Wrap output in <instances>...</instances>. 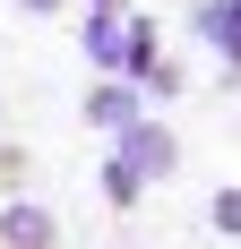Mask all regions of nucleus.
<instances>
[{
    "label": "nucleus",
    "mask_w": 241,
    "mask_h": 249,
    "mask_svg": "<svg viewBox=\"0 0 241 249\" xmlns=\"http://www.w3.org/2000/svg\"><path fill=\"white\" fill-rule=\"evenodd\" d=\"M26 9H52V0H26Z\"/></svg>",
    "instance_id": "obj_6"
},
{
    "label": "nucleus",
    "mask_w": 241,
    "mask_h": 249,
    "mask_svg": "<svg viewBox=\"0 0 241 249\" xmlns=\"http://www.w3.org/2000/svg\"><path fill=\"white\" fill-rule=\"evenodd\" d=\"M216 232H241V189H224V198H216Z\"/></svg>",
    "instance_id": "obj_5"
},
{
    "label": "nucleus",
    "mask_w": 241,
    "mask_h": 249,
    "mask_svg": "<svg viewBox=\"0 0 241 249\" xmlns=\"http://www.w3.org/2000/svg\"><path fill=\"white\" fill-rule=\"evenodd\" d=\"M43 241H52L43 206H9V215H0V249H43Z\"/></svg>",
    "instance_id": "obj_2"
},
{
    "label": "nucleus",
    "mask_w": 241,
    "mask_h": 249,
    "mask_svg": "<svg viewBox=\"0 0 241 249\" xmlns=\"http://www.w3.org/2000/svg\"><path fill=\"white\" fill-rule=\"evenodd\" d=\"M86 112H95L103 129H129V121H138V95H129V86H103V95L86 103Z\"/></svg>",
    "instance_id": "obj_3"
},
{
    "label": "nucleus",
    "mask_w": 241,
    "mask_h": 249,
    "mask_svg": "<svg viewBox=\"0 0 241 249\" xmlns=\"http://www.w3.org/2000/svg\"><path fill=\"white\" fill-rule=\"evenodd\" d=\"M95 9H112V0H95Z\"/></svg>",
    "instance_id": "obj_7"
},
{
    "label": "nucleus",
    "mask_w": 241,
    "mask_h": 249,
    "mask_svg": "<svg viewBox=\"0 0 241 249\" xmlns=\"http://www.w3.org/2000/svg\"><path fill=\"white\" fill-rule=\"evenodd\" d=\"M120 35H129V26H120V18H112V9H103V18H95V26H86V52H95L103 69H120Z\"/></svg>",
    "instance_id": "obj_4"
},
{
    "label": "nucleus",
    "mask_w": 241,
    "mask_h": 249,
    "mask_svg": "<svg viewBox=\"0 0 241 249\" xmlns=\"http://www.w3.org/2000/svg\"><path fill=\"white\" fill-rule=\"evenodd\" d=\"M172 163V138L164 129H146V121H129L120 129V146H112V172H103V189H112V206H129L146 189V172H164Z\"/></svg>",
    "instance_id": "obj_1"
}]
</instances>
